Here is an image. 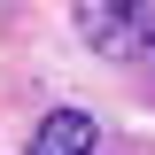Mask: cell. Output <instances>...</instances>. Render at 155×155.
<instances>
[{
    "mask_svg": "<svg viewBox=\"0 0 155 155\" xmlns=\"http://www.w3.org/2000/svg\"><path fill=\"white\" fill-rule=\"evenodd\" d=\"M147 31V0H78V39L101 54H132Z\"/></svg>",
    "mask_w": 155,
    "mask_h": 155,
    "instance_id": "6da1fadb",
    "label": "cell"
},
{
    "mask_svg": "<svg viewBox=\"0 0 155 155\" xmlns=\"http://www.w3.org/2000/svg\"><path fill=\"white\" fill-rule=\"evenodd\" d=\"M31 155H93V116L85 109H54L31 132Z\"/></svg>",
    "mask_w": 155,
    "mask_h": 155,
    "instance_id": "7a4b0ae2",
    "label": "cell"
}]
</instances>
